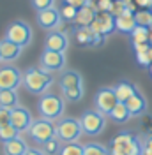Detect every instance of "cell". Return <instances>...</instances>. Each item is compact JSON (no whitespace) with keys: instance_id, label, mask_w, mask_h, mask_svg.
<instances>
[{"instance_id":"d6986e66","label":"cell","mask_w":152,"mask_h":155,"mask_svg":"<svg viewBox=\"0 0 152 155\" xmlns=\"http://www.w3.org/2000/svg\"><path fill=\"white\" fill-rule=\"evenodd\" d=\"M126 106L129 109L131 116H142L145 111H147V99L143 97L142 92H136L131 99H127Z\"/></svg>"},{"instance_id":"5bb4252c","label":"cell","mask_w":152,"mask_h":155,"mask_svg":"<svg viewBox=\"0 0 152 155\" xmlns=\"http://www.w3.org/2000/svg\"><path fill=\"white\" fill-rule=\"evenodd\" d=\"M74 35H76V41L81 44V46H97L103 42V35L94 32L92 27H78L74 30Z\"/></svg>"},{"instance_id":"8d00e7d4","label":"cell","mask_w":152,"mask_h":155,"mask_svg":"<svg viewBox=\"0 0 152 155\" xmlns=\"http://www.w3.org/2000/svg\"><path fill=\"white\" fill-rule=\"evenodd\" d=\"M134 2L142 9H152V0H134Z\"/></svg>"},{"instance_id":"7a4b0ae2","label":"cell","mask_w":152,"mask_h":155,"mask_svg":"<svg viewBox=\"0 0 152 155\" xmlns=\"http://www.w3.org/2000/svg\"><path fill=\"white\" fill-rule=\"evenodd\" d=\"M64 107H66V102L64 99L57 94H43L39 97L37 102V109L41 118H46V120H60L62 115H64Z\"/></svg>"},{"instance_id":"6da1fadb","label":"cell","mask_w":152,"mask_h":155,"mask_svg":"<svg viewBox=\"0 0 152 155\" xmlns=\"http://www.w3.org/2000/svg\"><path fill=\"white\" fill-rule=\"evenodd\" d=\"M51 85H53V76L46 71H43L41 67H29L23 72V87L27 92L34 95L46 94Z\"/></svg>"},{"instance_id":"8992f818","label":"cell","mask_w":152,"mask_h":155,"mask_svg":"<svg viewBox=\"0 0 152 155\" xmlns=\"http://www.w3.org/2000/svg\"><path fill=\"white\" fill-rule=\"evenodd\" d=\"M5 39L19 44L21 48H25L32 42V28L27 21H21V19L12 21L5 30Z\"/></svg>"},{"instance_id":"f35d334b","label":"cell","mask_w":152,"mask_h":155,"mask_svg":"<svg viewBox=\"0 0 152 155\" xmlns=\"http://www.w3.org/2000/svg\"><path fill=\"white\" fill-rule=\"evenodd\" d=\"M110 155H126V153H117V152H112Z\"/></svg>"},{"instance_id":"9a60e30c","label":"cell","mask_w":152,"mask_h":155,"mask_svg":"<svg viewBox=\"0 0 152 155\" xmlns=\"http://www.w3.org/2000/svg\"><path fill=\"white\" fill-rule=\"evenodd\" d=\"M0 51H2L4 62H14V60L19 58L23 48H21L19 44H16V42L9 41V39H2V41H0Z\"/></svg>"},{"instance_id":"ba28073f","label":"cell","mask_w":152,"mask_h":155,"mask_svg":"<svg viewBox=\"0 0 152 155\" xmlns=\"http://www.w3.org/2000/svg\"><path fill=\"white\" fill-rule=\"evenodd\" d=\"M39 67L46 72H58L66 67V55L60 53V51H51V49H46L41 53L39 57Z\"/></svg>"},{"instance_id":"e0dca14e","label":"cell","mask_w":152,"mask_h":155,"mask_svg":"<svg viewBox=\"0 0 152 155\" xmlns=\"http://www.w3.org/2000/svg\"><path fill=\"white\" fill-rule=\"evenodd\" d=\"M134 139V134L133 132H129V130H122V132H119V134L115 136L113 139L110 141V152H117V153H124L126 152V148L129 146V143Z\"/></svg>"},{"instance_id":"4fadbf2b","label":"cell","mask_w":152,"mask_h":155,"mask_svg":"<svg viewBox=\"0 0 152 155\" xmlns=\"http://www.w3.org/2000/svg\"><path fill=\"white\" fill-rule=\"evenodd\" d=\"M44 48L51 49V51H60V53H64V51L69 48V37H67V34L62 32V30H51L46 35Z\"/></svg>"},{"instance_id":"ffe728a7","label":"cell","mask_w":152,"mask_h":155,"mask_svg":"<svg viewBox=\"0 0 152 155\" xmlns=\"http://www.w3.org/2000/svg\"><path fill=\"white\" fill-rule=\"evenodd\" d=\"M30 150V146L27 145V141L18 136L16 139H11L7 143H4V153L5 155H25Z\"/></svg>"},{"instance_id":"1f68e13d","label":"cell","mask_w":152,"mask_h":155,"mask_svg":"<svg viewBox=\"0 0 152 155\" xmlns=\"http://www.w3.org/2000/svg\"><path fill=\"white\" fill-rule=\"evenodd\" d=\"M60 16H62L64 21H74L76 16H78V9H76L74 5L66 4V5H62V9H60Z\"/></svg>"},{"instance_id":"30bf717a","label":"cell","mask_w":152,"mask_h":155,"mask_svg":"<svg viewBox=\"0 0 152 155\" xmlns=\"http://www.w3.org/2000/svg\"><path fill=\"white\" fill-rule=\"evenodd\" d=\"M37 25L46 32L51 30H58L62 27V16H60V11L51 7V9H44V11H37Z\"/></svg>"},{"instance_id":"b9f144b4","label":"cell","mask_w":152,"mask_h":155,"mask_svg":"<svg viewBox=\"0 0 152 155\" xmlns=\"http://www.w3.org/2000/svg\"><path fill=\"white\" fill-rule=\"evenodd\" d=\"M149 53H150V58H152V46H150V51H149Z\"/></svg>"},{"instance_id":"484cf974","label":"cell","mask_w":152,"mask_h":155,"mask_svg":"<svg viewBox=\"0 0 152 155\" xmlns=\"http://www.w3.org/2000/svg\"><path fill=\"white\" fill-rule=\"evenodd\" d=\"M62 90V97L69 101V102H78L83 99L85 94V87H74V88H60Z\"/></svg>"},{"instance_id":"e575fe53","label":"cell","mask_w":152,"mask_h":155,"mask_svg":"<svg viewBox=\"0 0 152 155\" xmlns=\"http://www.w3.org/2000/svg\"><path fill=\"white\" fill-rule=\"evenodd\" d=\"M11 124V109L7 107H0V127Z\"/></svg>"},{"instance_id":"d4e9b609","label":"cell","mask_w":152,"mask_h":155,"mask_svg":"<svg viewBox=\"0 0 152 155\" xmlns=\"http://www.w3.org/2000/svg\"><path fill=\"white\" fill-rule=\"evenodd\" d=\"M149 39H150V28H149V27H142V25H138V27L133 30V34H131V41H133V44H143V42H149Z\"/></svg>"},{"instance_id":"7c38bea8","label":"cell","mask_w":152,"mask_h":155,"mask_svg":"<svg viewBox=\"0 0 152 155\" xmlns=\"http://www.w3.org/2000/svg\"><path fill=\"white\" fill-rule=\"evenodd\" d=\"M32 115L27 107L16 106L11 109V125H14L19 132H29L30 125H32Z\"/></svg>"},{"instance_id":"5b68a950","label":"cell","mask_w":152,"mask_h":155,"mask_svg":"<svg viewBox=\"0 0 152 155\" xmlns=\"http://www.w3.org/2000/svg\"><path fill=\"white\" fill-rule=\"evenodd\" d=\"M81 122V129L83 132L88 136H99L106 127V116L99 113L97 109H87L80 116Z\"/></svg>"},{"instance_id":"60d3db41","label":"cell","mask_w":152,"mask_h":155,"mask_svg":"<svg viewBox=\"0 0 152 155\" xmlns=\"http://www.w3.org/2000/svg\"><path fill=\"white\" fill-rule=\"evenodd\" d=\"M0 62H4V58H2V51H0Z\"/></svg>"},{"instance_id":"9c48e42d","label":"cell","mask_w":152,"mask_h":155,"mask_svg":"<svg viewBox=\"0 0 152 155\" xmlns=\"http://www.w3.org/2000/svg\"><path fill=\"white\" fill-rule=\"evenodd\" d=\"M23 85V72L14 65L0 67V90H18Z\"/></svg>"},{"instance_id":"4dcf8cb0","label":"cell","mask_w":152,"mask_h":155,"mask_svg":"<svg viewBox=\"0 0 152 155\" xmlns=\"http://www.w3.org/2000/svg\"><path fill=\"white\" fill-rule=\"evenodd\" d=\"M43 150H44L46 155H58L60 150H62V141L58 137H53V139L48 141L46 145H43Z\"/></svg>"},{"instance_id":"52a82bcc","label":"cell","mask_w":152,"mask_h":155,"mask_svg":"<svg viewBox=\"0 0 152 155\" xmlns=\"http://www.w3.org/2000/svg\"><path fill=\"white\" fill-rule=\"evenodd\" d=\"M117 104H119V99H117L113 87H105L97 90V94L94 97V109H97L105 116H110V113L113 111V107Z\"/></svg>"},{"instance_id":"836d02e7","label":"cell","mask_w":152,"mask_h":155,"mask_svg":"<svg viewBox=\"0 0 152 155\" xmlns=\"http://www.w3.org/2000/svg\"><path fill=\"white\" fill-rule=\"evenodd\" d=\"M150 51V49H149ZM149 51H136V60L142 67H150L152 64V58H150V53Z\"/></svg>"},{"instance_id":"d590c367","label":"cell","mask_w":152,"mask_h":155,"mask_svg":"<svg viewBox=\"0 0 152 155\" xmlns=\"http://www.w3.org/2000/svg\"><path fill=\"white\" fill-rule=\"evenodd\" d=\"M64 2L69 4V5H74L76 9H81V7H85V5L90 4V0H64Z\"/></svg>"},{"instance_id":"74e56055","label":"cell","mask_w":152,"mask_h":155,"mask_svg":"<svg viewBox=\"0 0 152 155\" xmlns=\"http://www.w3.org/2000/svg\"><path fill=\"white\" fill-rule=\"evenodd\" d=\"M25 155H46V153H44V150H43V148H41V150H39V148H30Z\"/></svg>"},{"instance_id":"7bdbcfd3","label":"cell","mask_w":152,"mask_h":155,"mask_svg":"<svg viewBox=\"0 0 152 155\" xmlns=\"http://www.w3.org/2000/svg\"><path fill=\"white\" fill-rule=\"evenodd\" d=\"M0 155H5V153H0Z\"/></svg>"},{"instance_id":"f546056e","label":"cell","mask_w":152,"mask_h":155,"mask_svg":"<svg viewBox=\"0 0 152 155\" xmlns=\"http://www.w3.org/2000/svg\"><path fill=\"white\" fill-rule=\"evenodd\" d=\"M58 155H83V145H80L78 141H74V143H64Z\"/></svg>"},{"instance_id":"cb8c5ba5","label":"cell","mask_w":152,"mask_h":155,"mask_svg":"<svg viewBox=\"0 0 152 155\" xmlns=\"http://www.w3.org/2000/svg\"><path fill=\"white\" fill-rule=\"evenodd\" d=\"M110 118H112L113 122H117V124H126V122H127L129 118H133V116L129 113L126 102H119V104L113 107V111L110 113Z\"/></svg>"},{"instance_id":"f1b7e54d","label":"cell","mask_w":152,"mask_h":155,"mask_svg":"<svg viewBox=\"0 0 152 155\" xmlns=\"http://www.w3.org/2000/svg\"><path fill=\"white\" fill-rule=\"evenodd\" d=\"M134 18L136 23L142 25V27H152V9H140L134 12Z\"/></svg>"},{"instance_id":"8fae6325","label":"cell","mask_w":152,"mask_h":155,"mask_svg":"<svg viewBox=\"0 0 152 155\" xmlns=\"http://www.w3.org/2000/svg\"><path fill=\"white\" fill-rule=\"evenodd\" d=\"M90 27L94 28V32H97L103 37H106V35H110L112 32L117 30V18L112 12H108V11H101V12L95 14V19Z\"/></svg>"},{"instance_id":"83f0119b","label":"cell","mask_w":152,"mask_h":155,"mask_svg":"<svg viewBox=\"0 0 152 155\" xmlns=\"http://www.w3.org/2000/svg\"><path fill=\"white\" fill-rule=\"evenodd\" d=\"M19 134H21V132H19L14 125H11V124L0 127V141H2V143H7L11 139H16Z\"/></svg>"},{"instance_id":"4316f807","label":"cell","mask_w":152,"mask_h":155,"mask_svg":"<svg viewBox=\"0 0 152 155\" xmlns=\"http://www.w3.org/2000/svg\"><path fill=\"white\" fill-rule=\"evenodd\" d=\"M110 148L101 143H87L83 145V155H110Z\"/></svg>"},{"instance_id":"d6a6232c","label":"cell","mask_w":152,"mask_h":155,"mask_svg":"<svg viewBox=\"0 0 152 155\" xmlns=\"http://www.w3.org/2000/svg\"><path fill=\"white\" fill-rule=\"evenodd\" d=\"M30 2H32V7L36 11H44L55 7V0H30Z\"/></svg>"},{"instance_id":"ab89813d","label":"cell","mask_w":152,"mask_h":155,"mask_svg":"<svg viewBox=\"0 0 152 155\" xmlns=\"http://www.w3.org/2000/svg\"><path fill=\"white\" fill-rule=\"evenodd\" d=\"M149 72H150V76H152V64H150V67H149Z\"/></svg>"},{"instance_id":"2e32d148","label":"cell","mask_w":152,"mask_h":155,"mask_svg":"<svg viewBox=\"0 0 152 155\" xmlns=\"http://www.w3.org/2000/svg\"><path fill=\"white\" fill-rule=\"evenodd\" d=\"M95 14H97L95 4H94V0H90L88 5L78 9V16H76L74 23L78 25V27H90V25L94 23V19H95Z\"/></svg>"},{"instance_id":"ee69618b","label":"cell","mask_w":152,"mask_h":155,"mask_svg":"<svg viewBox=\"0 0 152 155\" xmlns=\"http://www.w3.org/2000/svg\"><path fill=\"white\" fill-rule=\"evenodd\" d=\"M126 2H127V0H126Z\"/></svg>"},{"instance_id":"3957f363","label":"cell","mask_w":152,"mask_h":155,"mask_svg":"<svg viewBox=\"0 0 152 155\" xmlns=\"http://www.w3.org/2000/svg\"><path fill=\"white\" fill-rule=\"evenodd\" d=\"M30 139L37 145H46L50 139L57 137V125L53 124V120H46V118H37L32 122L29 129Z\"/></svg>"},{"instance_id":"277c9868","label":"cell","mask_w":152,"mask_h":155,"mask_svg":"<svg viewBox=\"0 0 152 155\" xmlns=\"http://www.w3.org/2000/svg\"><path fill=\"white\" fill-rule=\"evenodd\" d=\"M81 134H83V129H81L80 118L67 116V118H60L57 122V137L62 143H74L80 139Z\"/></svg>"},{"instance_id":"ac0fdd59","label":"cell","mask_w":152,"mask_h":155,"mask_svg":"<svg viewBox=\"0 0 152 155\" xmlns=\"http://www.w3.org/2000/svg\"><path fill=\"white\" fill-rule=\"evenodd\" d=\"M136 27H138V23H136V18H134V11L127 9L124 14L117 16V30H119V32L131 35Z\"/></svg>"},{"instance_id":"44dd1931","label":"cell","mask_w":152,"mask_h":155,"mask_svg":"<svg viewBox=\"0 0 152 155\" xmlns=\"http://www.w3.org/2000/svg\"><path fill=\"white\" fill-rule=\"evenodd\" d=\"M60 88H74V87H83V78L76 71H64L62 76L58 79Z\"/></svg>"},{"instance_id":"603a6c76","label":"cell","mask_w":152,"mask_h":155,"mask_svg":"<svg viewBox=\"0 0 152 155\" xmlns=\"http://www.w3.org/2000/svg\"><path fill=\"white\" fill-rule=\"evenodd\" d=\"M19 106V99H18V92L16 90H0V107H12Z\"/></svg>"},{"instance_id":"7402d4cb","label":"cell","mask_w":152,"mask_h":155,"mask_svg":"<svg viewBox=\"0 0 152 155\" xmlns=\"http://www.w3.org/2000/svg\"><path fill=\"white\" fill-rule=\"evenodd\" d=\"M113 90H115V94H117L119 102H127V99H131V97L138 92L136 85L129 83V81H120L119 85H115L113 87Z\"/></svg>"}]
</instances>
